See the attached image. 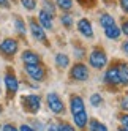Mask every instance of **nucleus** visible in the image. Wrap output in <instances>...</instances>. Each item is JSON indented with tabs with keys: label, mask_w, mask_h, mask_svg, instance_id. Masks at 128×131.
<instances>
[{
	"label": "nucleus",
	"mask_w": 128,
	"mask_h": 131,
	"mask_svg": "<svg viewBox=\"0 0 128 131\" xmlns=\"http://www.w3.org/2000/svg\"><path fill=\"white\" fill-rule=\"evenodd\" d=\"M0 6L8 8V6H10V2H8V0H0Z\"/></svg>",
	"instance_id": "nucleus-32"
},
{
	"label": "nucleus",
	"mask_w": 128,
	"mask_h": 131,
	"mask_svg": "<svg viewBox=\"0 0 128 131\" xmlns=\"http://www.w3.org/2000/svg\"><path fill=\"white\" fill-rule=\"evenodd\" d=\"M56 63L59 65V67L65 68V67H68L70 60H68V57H67L65 54H57V55H56Z\"/></svg>",
	"instance_id": "nucleus-18"
},
{
	"label": "nucleus",
	"mask_w": 128,
	"mask_h": 131,
	"mask_svg": "<svg viewBox=\"0 0 128 131\" xmlns=\"http://www.w3.org/2000/svg\"><path fill=\"white\" fill-rule=\"evenodd\" d=\"M104 30H106V36L108 38H112V40L119 38V35H120V29L115 27V24L111 25V27H108V29H104Z\"/></svg>",
	"instance_id": "nucleus-16"
},
{
	"label": "nucleus",
	"mask_w": 128,
	"mask_h": 131,
	"mask_svg": "<svg viewBox=\"0 0 128 131\" xmlns=\"http://www.w3.org/2000/svg\"><path fill=\"white\" fill-rule=\"evenodd\" d=\"M71 76H73V79H76V81H86L89 78V70H87L86 65L76 63L74 67L71 68Z\"/></svg>",
	"instance_id": "nucleus-2"
},
{
	"label": "nucleus",
	"mask_w": 128,
	"mask_h": 131,
	"mask_svg": "<svg viewBox=\"0 0 128 131\" xmlns=\"http://www.w3.org/2000/svg\"><path fill=\"white\" fill-rule=\"evenodd\" d=\"M24 107L27 109V112H36L40 109V98L36 95L24 96Z\"/></svg>",
	"instance_id": "nucleus-4"
},
{
	"label": "nucleus",
	"mask_w": 128,
	"mask_h": 131,
	"mask_svg": "<svg viewBox=\"0 0 128 131\" xmlns=\"http://www.w3.org/2000/svg\"><path fill=\"white\" fill-rule=\"evenodd\" d=\"M38 19H40V22H41V27H44V29H52V16H51L49 13H46L44 10L40 11Z\"/></svg>",
	"instance_id": "nucleus-11"
},
{
	"label": "nucleus",
	"mask_w": 128,
	"mask_h": 131,
	"mask_svg": "<svg viewBox=\"0 0 128 131\" xmlns=\"http://www.w3.org/2000/svg\"><path fill=\"white\" fill-rule=\"evenodd\" d=\"M78 29H79V32L84 35V36H87V38H92V36H93L92 25H90V22L87 19H81L78 22Z\"/></svg>",
	"instance_id": "nucleus-8"
},
{
	"label": "nucleus",
	"mask_w": 128,
	"mask_h": 131,
	"mask_svg": "<svg viewBox=\"0 0 128 131\" xmlns=\"http://www.w3.org/2000/svg\"><path fill=\"white\" fill-rule=\"evenodd\" d=\"M104 79L106 82L109 84H114V85H119L120 84V76H119V68L117 67H112V68H109L104 74Z\"/></svg>",
	"instance_id": "nucleus-7"
},
{
	"label": "nucleus",
	"mask_w": 128,
	"mask_h": 131,
	"mask_svg": "<svg viewBox=\"0 0 128 131\" xmlns=\"http://www.w3.org/2000/svg\"><path fill=\"white\" fill-rule=\"evenodd\" d=\"M120 123L125 129H128V115H122L120 117Z\"/></svg>",
	"instance_id": "nucleus-26"
},
{
	"label": "nucleus",
	"mask_w": 128,
	"mask_h": 131,
	"mask_svg": "<svg viewBox=\"0 0 128 131\" xmlns=\"http://www.w3.org/2000/svg\"><path fill=\"white\" fill-rule=\"evenodd\" d=\"M119 131H128V129H125V128H120V129H119Z\"/></svg>",
	"instance_id": "nucleus-34"
},
{
	"label": "nucleus",
	"mask_w": 128,
	"mask_h": 131,
	"mask_svg": "<svg viewBox=\"0 0 128 131\" xmlns=\"http://www.w3.org/2000/svg\"><path fill=\"white\" fill-rule=\"evenodd\" d=\"M123 51L128 54V41H126V43H123Z\"/></svg>",
	"instance_id": "nucleus-33"
},
{
	"label": "nucleus",
	"mask_w": 128,
	"mask_h": 131,
	"mask_svg": "<svg viewBox=\"0 0 128 131\" xmlns=\"http://www.w3.org/2000/svg\"><path fill=\"white\" fill-rule=\"evenodd\" d=\"M117 68H119V76H120V84L125 85V84H128V65L122 63Z\"/></svg>",
	"instance_id": "nucleus-14"
},
{
	"label": "nucleus",
	"mask_w": 128,
	"mask_h": 131,
	"mask_svg": "<svg viewBox=\"0 0 128 131\" xmlns=\"http://www.w3.org/2000/svg\"><path fill=\"white\" fill-rule=\"evenodd\" d=\"M22 5L25 6V10H35V6H36V2L35 0H21Z\"/></svg>",
	"instance_id": "nucleus-21"
},
{
	"label": "nucleus",
	"mask_w": 128,
	"mask_h": 131,
	"mask_svg": "<svg viewBox=\"0 0 128 131\" xmlns=\"http://www.w3.org/2000/svg\"><path fill=\"white\" fill-rule=\"evenodd\" d=\"M48 104H49V109L52 112H56V114H62L63 112V103L56 93H49L48 95Z\"/></svg>",
	"instance_id": "nucleus-3"
},
{
	"label": "nucleus",
	"mask_w": 128,
	"mask_h": 131,
	"mask_svg": "<svg viewBox=\"0 0 128 131\" xmlns=\"http://www.w3.org/2000/svg\"><path fill=\"white\" fill-rule=\"evenodd\" d=\"M122 32H123L125 35H128V21H125V24L122 25Z\"/></svg>",
	"instance_id": "nucleus-30"
},
{
	"label": "nucleus",
	"mask_w": 128,
	"mask_h": 131,
	"mask_svg": "<svg viewBox=\"0 0 128 131\" xmlns=\"http://www.w3.org/2000/svg\"><path fill=\"white\" fill-rule=\"evenodd\" d=\"M3 131H17V129H16L13 125H5V126H3Z\"/></svg>",
	"instance_id": "nucleus-29"
},
{
	"label": "nucleus",
	"mask_w": 128,
	"mask_h": 131,
	"mask_svg": "<svg viewBox=\"0 0 128 131\" xmlns=\"http://www.w3.org/2000/svg\"><path fill=\"white\" fill-rule=\"evenodd\" d=\"M86 107H84V101H82L79 96H73L71 98V112L73 115L79 114V112H84Z\"/></svg>",
	"instance_id": "nucleus-9"
},
{
	"label": "nucleus",
	"mask_w": 128,
	"mask_h": 131,
	"mask_svg": "<svg viewBox=\"0 0 128 131\" xmlns=\"http://www.w3.org/2000/svg\"><path fill=\"white\" fill-rule=\"evenodd\" d=\"M81 5H86V6H92L93 5V0H79Z\"/></svg>",
	"instance_id": "nucleus-27"
},
{
	"label": "nucleus",
	"mask_w": 128,
	"mask_h": 131,
	"mask_svg": "<svg viewBox=\"0 0 128 131\" xmlns=\"http://www.w3.org/2000/svg\"><path fill=\"white\" fill-rule=\"evenodd\" d=\"M120 6L123 8L126 13H128V0H120Z\"/></svg>",
	"instance_id": "nucleus-28"
},
{
	"label": "nucleus",
	"mask_w": 128,
	"mask_h": 131,
	"mask_svg": "<svg viewBox=\"0 0 128 131\" xmlns=\"http://www.w3.org/2000/svg\"><path fill=\"white\" fill-rule=\"evenodd\" d=\"M73 117H74V123H76L79 128H82V126L87 125V114H86V111H84V112H79V114L73 115Z\"/></svg>",
	"instance_id": "nucleus-15"
},
{
	"label": "nucleus",
	"mask_w": 128,
	"mask_h": 131,
	"mask_svg": "<svg viewBox=\"0 0 128 131\" xmlns=\"http://www.w3.org/2000/svg\"><path fill=\"white\" fill-rule=\"evenodd\" d=\"M19 131H35V129H33V128H30V126H27V125H22Z\"/></svg>",
	"instance_id": "nucleus-31"
},
{
	"label": "nucleus",
	"mask_w": 128,
	"mask_h": 131,
	"mask_svg": "<svg viewBox=\"0 0 128 131\" xmlns=\"http://www.w3.org/2000/svg\"><path fill=\"white\" fill-rule=\"evenodd\" d=\"M22 60L25 65H40V57L32 51H25L22 54Z\"/></svg>",
	"instance_id": "nucleus-10"
},
{
	"label": "nucleus",
	"mask_w": 128,
	"mask_h": 131,
	"mask_svg": "<svg viewBox=\"0 0 128 131\" xmlns=\"http://www.w3.org/2000/svg\"><path fill=\"white\" fill-rule=\"evenodd\" d=\"M0 51H2L5 55H13L17 51V43L11 38H6L0 43Z\"/></svg>",
	"instance_id": "nucleus-5"
},
{
	"label": "nucleus",
	"mask_w": 128,
	"mask_h": 131,
	"mask_svg": "<svg viewBox=\"0 0 128 131\" xmlns=\"http://www.w3.org/2000/svg\"><path fill=\"white\" fill-rule=\"evenodd\" d=\"M90 131H108V128L103 123H100V122L92 120L90 122Z\"/></svg>",
	"instance_id": "nucleus-19"
},
{
	"label": "nucleus",
	"mask_w": 128,
	"mask_h": 131,
	"mask_svg": "<svg viewBox=\"0 0 128 131\" xmlns=\"http://www.w3.org/2000/svg\"><path fill=\"white\" fill-rule=\"evenodd\" d=\"M5 84H6V89L11 93H14L17 90V79L13 76V74H6L5 76Z\"/></svg>",
	"instance_id": "nucleus-13"
},
{
	"label": "nucleus",
	"mask_w": 128,
	"mask_h": 131,
	"mask_svg": "<svg viewBox=\"0 0 128 131\" xmlns=\"http://www.w3.org/2000/svg\"><path fill=\"white\" fill-rule=\"evenodd\" d=\"M25 71L29 73V76L35 81H41L44 78V70L40 65H25Z\"/></svg>",
	"instance_id": "nucleus-6"
},
{
	"label": "nucleus",
	"mask_w": 128,
	"mask_h": 131,
	"mask_svg": "<svg viewBox=\"0 0 128 131\" xmlns=\"http://www.w3.org/2000/svg\"><path fill=\"white\" fill-rule=\"evenodd\" d=\"M62 22H63V25L70 27V25L73 24V19H71V16H68V14H63V16H62Z\"/></svg>",
	"instance_id": "nucleus-24"
},
{
	"label": "nucleus",
	"mask_w": 128,
	"mask_h": 131,
	"mask_svg": "<svg viewBox=\"0 0 128 131\" xmlns=\"http://www.w3.org/2000/svg\"><path fill=\"white\" fill-rule=\"evenodd\" d=\"M90 103H92L93 106H98V104H101V96H100V95H97V93H95V95H92V98H90Z\"/></svg>",
	"instance_id": "nucleus-23"
},
{
	"label": "nucleus",
	"mask_w": 128,
	"mask_h": 131,
	"mask_svg": "<svg viewBox=\"0 0 128 131\" xmlns=\"http://www.w3.org/2000/svg\"><path fill=\"white\" fill-rule=\"evenodd\" d=\"M59 131H74V129H73L71 125H68V123H62L59 126Z\"/></svg>",
	"instance_id": "nucleus-25"
},
{
	"label": "nucleus",
	"mask_w": 128,
	"mask_h": 131,
	"mask_svg": "<svg viewBox=\"0 0 128 131\" xmlns=\"http://www.w3.org/2000/svg\"><path fill=\"white\" fill-rule=\"evenodd\" d=\"M16 29L19 30L21 33H25V27H24V22H22V19H19V17L16 19Z\"/></svg>",
	"instance_id": "nucleus-22"
},
{
	"label": "nucleus",
	"mask_w": 128,
	"mask_h": 131,
	"mask_svg": "<svg viewBox=\"0 0 128 131\" xmlns=\"http://www.w3.org/2000/svg\"><path fill=\"white\" fill-rule=\"evenodd\" d=\"M106 63H108V57L101 49H95L92 54H90V65H92L93 68L101 70Z\"/></svg>",
	"instance_id": "nucleus-1"
},
{
	"label": "nucleus",
	"mask_w": 128,
	"mask_h": 131,
	"mask_svg": "<svg viewBox=\"0 0 128 131\" xmlns=\"http://www.w3.org/2000/svg\"><path fill=\"white\" fill-rule=\"evenodd\" d=\"M57 5L62 8V10H71V5H73V0H57Z\"/></svg>",
	"instance_id": "nucleus-20"
},
{
	"label": "nucleus",
	"mask_w": 128,
	"mask_h": 131,
	"mask_svg": "<svg viewBox=\"0 0 128 131\" xmlns=\"http://www.w3.org/2000/svg\"><path fill=\"white\" fill-rule=\"evenodd\" d=\"M30 32H32V35L35 36L36 40H44V32H43V27H41L38 22L30 21Z\"/></svg>",
	"instance_id": "nucleus-12"
},
{
	"label": "nucleus",
	"mask_w": 128,
	"mask_h": 131,
	"mask_svg": "<svg viewBox=\"0 0 128 131\" xmlns=\"http://www.w3.org/2000/svg\"><path fill=\"white\" fill-rule=\"evenodd\" d=\"M100 24H101L104 29H108V27L114 25V17L109 16V14H101V17H100Z\"/></svg>",
	"instance_id": "nucleus-17"
},
{
	"label": "nucleus",
	"mask_w": 128,
	"mask_h": 131,
	"mask_svg": "<svg viewBox=\"0 0 128 131\" xmlns=\"http://www.w3.org/2000/svg\"><path fill=\"white\" fill-rule=\"evenodd\" d=\"M0 111H2V109H0Z\"/></svg>",
	"instance_id": "nucleus-35"
}]
</instances>
